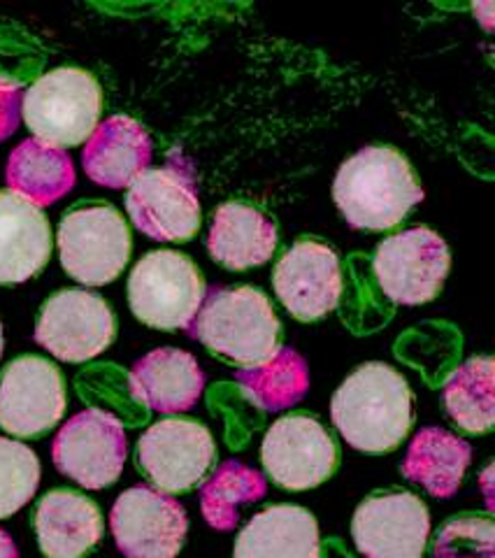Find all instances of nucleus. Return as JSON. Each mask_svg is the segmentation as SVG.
Instances as JSON below:
<instances>
[{"mask_svg": "<svg viewBox=\"0 0 495 558\" xmlns=\"http://www.w3.org/2000/svg\"><path fill=\"white\" fill-rule=\"evenodd\" d=\"M110 526L123 556L174 558L182 551L189 519L182 502L140 484L117 498Z\"/></svg>", "mask_w": 495, "mask_h": 558, "instance_id": "12", "label": "nucleus"}, {"mask_svg": "<svg viewBox=\"0 0 495 558\" xmlns=\"http://www.w3.org/2000/svg\"><path fill=\"white\" fill-rule=\"evenodd\" d=\"M275 291L295 319L316 322L338 305L342 293L340 258L322 242L303 240L281 256Z\"/></svg>", "mask_w": 495, "mask_h": 558, "instance_id": "16", "label": "nucleus"}, {"mask_svg": "<svg viewBox=\"0 0 495 558\" xmlns=\"http://www.w3.org/2000/svg\"><path fill=\"white\" fill-rule=\"evenodd\" d=\"M186 330L215 354L250 368L275 356L281 326L263 291L215 287L205 293L196 319Z\"/></svg>", "mask_w": 495, "mask_h": 558, "instance_id": "3", "label": "nucleus"}, {"mask_svg": "<svg viewBox=\"0 0 495 558\" xmlns=\"http://www.w3.org/2000/svg\"><path fill=\"white\" fill-rule=\"evenodd\" d=\"M63 270L88 287L110 284L131 258L129 223L112 205H84L59 226Z\"/></svg>", "mask_w": 495, "mask_h": 558, "instance_id": "6", "label": "nucleus"}, {"mask_svg": "<svg viewBox=\"0 0 495 558\" xmlns=\"http://www.w3.org/2000/svg\"><path fill=\"white\" fill-rule=\"evenodd\" d=\"M428 533V508L408 492L365 498L351 521L353 543L363 558H421Z\"/></svg>", "mask_w": 495, "mask_h": 558, "instance_id": "15", "label": "nucleus"}, {"mask_svg": "<svg viewBox=\"0 0 495 558\" xmlns=\"http://www.w3.org/2000/svg\"><path fill=\"white\" fill-rule=\"evenodd\" d=\"M244 396L265 412L293 408L310 389V371L295 349L279 347L275 356L261 365L236 373Z\"/></svg>", "mask_w": 495, "mask_h": 558, "instance_id": "25", "label": "nucleus"}, {"mask_svg": "<svg viewBox=\"0 0 495 558\" xmlns=\"http://www.w3.org/2000/svg\"><path fill=\"white\" fill-rule=\"evenodd\" d=\"M472 459L470 445L458 435L428 426L421 428L402 461V475L435 498H449L461 486Z\"/></svg>", "mask_w": 495, "mask_h": 558, "instance_id": "23", "label": "nucleus"}, {"mask_svg": "<svg viewBox=\"0 0 495 558\" xmlns=\"http://www.w3.org/2000/svg\"><path fill=\"white\" fill-rule=\"evenodd\" d=\"M40 484V461L22 442L0 438V519L20 512Z\"/></svg>", "mask_w": 495, "mask_h": 558, "instance_id": "28", "label": "nucleus"}, {"mask_svg": "<svg viewBox=\"0 0 495 558\" xmlns=\"http://www.w3.org/2000/svg\"><path fill=\"white\" fill-rule=\"evenodd\" d=\"M212 433L191 418H164L137 442V465L161 494H182L215 465Z\"/></svg>", "mask_w": 495, "mask_h": 558, "instance_id": "10", "label": "nucleus"}, {"mask_svg": "<svg viewBox=\"0 0 495 558\" xmlns=\"http://www.w3.org/2000/svg\"><path fill=\"white\" fill-rule=\"evenodd\" d=\"M447 242L435 231L408 229L384 240L375 254V275L382 291L400 305L433 301L449 272Z\"/></svg>", "mask_w": 495, "mask_h": 558, "instance_id": "11", "label": "nucleus"}, {"mask_svg": "<svg viewBox=\"0 0 495 558\" xmlns=\"http://www.w3.org/2000/svg\"><path fill=\"white\" fill-rule=\"evenodd\" d=\"M22 102H24L22 86L8 77H0V140L10 137L16 131V126H20Z\"/></svg>", "mask_w": 495, "mask_h": 558, "instance_id": "30", "label": "nucleus"}, {"mask_svg": "<svg viewBox=\"0 0 495 558\" xmlns=\"http://www.w3.org/2000/svg\"><path fill=\"white\" fill-rule=\"evenodd\" d=\"M433 558H495V531L488 517L449 519L435 535Z\"/></svg>", "mask_w": 495, "mask_h": 558, "instance_id": "29", "label": "nucleus"}, {"mask_svg": "<svg viewBox=\"0 0 495 558\" xmlns=\"http://www.w3.org/2000/svg\"><path fill=\"white\" fill-rule=\"evenodd\" d=\"M100 86L80 68H59L43 75L24 94L22 114L35 137L55 147L84 143L98 126Z\"/></svg>", "mask_w": 495, "mask_h": 558, "instance_id": "4", "label": "nucleus"}, {"mask_svg": "<svg viewBox=\"0 0 495 558\" xmlns=\"http://www.w3.org/2000/svg\"><path fill=\"white\" fill-rule=\"evenodd\" d=\"M265 488L268 484L258 470L240 461H226L201 486L203 517L212 529L231 531L238 526L242 505L261 500Z\"/></svg>", "mask_w": 495, "mask_h": 558, "instance_id": "26", "label": "nucleus"}, {"mask_svg": "<svg viewBox=\"0 0 495 558\" xmlns=\"http://www.w3.org/2000/svg\"><path fill=\"white\" fill-rule=\"evenodd\" d=\"M205 375L198 361L184 349H154L133 365L131 391L149 410L177 414L198 403Z\"/></svg>", "mask_w": 495, "mask_h": 558, "instance_id": "18", "label": "nucleus"}, {"mask_svg": "<svg viewBox=\"0 0 495 558\" xmlns=\"http://www.w3.org/2000/svg\"><path fill=\"white\" fill-rule=\"evenodd\" d=\"M333 198L351 229H394L423 201L412 166L391 147H365L342 163Z\"/></svg>", "mask_w": 495, "mask_h": 558, "instance_id": "2", "label": "nucleus"}, {"mask_svg": "<svg viewBox=\"0 0 495 558\" xmlns=\"http://www.w3.org/2000/svg\"><path fill=\"white\" fill-rule=\"evenodd\" d=\"M129 442L119 418L92 408L70 416L51 445L59 473L84 488H105L119 480Z\"/></svg>", "mask_w": 495, "mask_h": 558, "instance_id": "8", "label": "nucleus"}, {"mask_svg": "<svg viewBox=\"0 0 495 558\" xmlns=\"http://www.w3.org/2000/svg\"><path fill=\"white\" fill-rule=\"evenodd\" d=\"M117 336V319L98 293L65 289L43 305L35 342L68 363L102 354Z\"/></svg>", "mask_w": 495, "mask_h": 558, "instance_id": "9", "label": "nucleus"}, {"mask_svg": "<svg viewBox=\"0 0 495 558\" xmlns=\"http://www.w3.org/2000/svg\"><path fill=\"white\" fill-rule=\"evenodd\" d=\"M316 519L295 505H273L256 514L233 549V558H319Z\"/></svg>", "mask_w": 495, "mask_h": 558, "instance_id": "21", "label": "nucleus"}, {"mask_svg": "<svg viewBox=\"0 0 495 558\" xmlns=\"http://www.w3.org/2000/svg\"><path fill=\"white\" fill-rule=\"evenodd\" d=\"M0 558H20V551H16L12 537L5 531H0Z\"/></svg>", "mask_w": 495, "mask_h": 558, "instance_id": "31", "label": "nucleus"}, {"mask_svg": "<svg viewBox=\"0 0 495 558\" xmlns=\"http://www.w3.org/2000/svg\"><path fill=\"white\" fill-rule=\"evenodd\" d=\"M205 293V279L196 264L189 256L168 250L140 258L129 279L133 314L158 330L189 328Z\"/></svg>", "mask_w": 495, "mask_h": 558, "instance_id": "5", "label": "nucleus"}, {"mask_svg": "<svg viewBox=\"0 0 495 558\" xmlns=\"http://www.w3.org/2000/svg\"><path fill=\"white\" fill-rule=\"evenodd\" d=\"M35 533L47 558H84L102 537V514L94 500L57 488L35 510Z\"/></svg>", "mask_w": 495, "mask_h": 558, "instance_id": "19", "label": "nucleus"}, {"mask_svg": "<svg viewBox=\"0 0 495 558\" xmlns=\"http://www.w3.org/2000/svg\"><path fill=\"white\" fill-rule=\"evenodd\" d=\"M495 365L491 356H474L458 368L445 387V405L468 433H488L495 418Z\"/></svg>", "mask_w": 495, "mask_h": 558, "instance_id": "27", "label": "nucleus"}, {"mask_svg": "<svg viewBox=\"0 0 495 558\" xmlns=\"http://www.w3.org/2000/svg\"><path fill=\"white\" fill-rule=\"evenodd\" d=\"M51 254V231L38 205L0 191V284L38 275Z\"/></svg>", "mask_w": 495, "mask_h": 558, "instance_id": "17", "label": "nucleus"}, {"mask_svg": "<svg viewBox=\"0 0 495 558\" xmlns=\"http://www.w3.org/2000/svg\"><path fill=\"white\" fill-rule=\"evenodd\" d=\"M330 416L353 449L365 453L394 451L414 422L410 384L391 365L365 363L335 391Z\"/></svg>", "mask_w": 495, "mask_h": 558, "instance_id": "1", "label": "nucleus"}, {"mask_svg": "<svg viewBox=\"0 0 495 558\" xmlns=\"http://www.w3.org/2000/svg\"><path fill=\"white\" fill-rule=\"evenodd\" d=\"M126 209L145 235L177 242L196 235L201 201L193 170L184 159H170L164 168H147L129 184Z\"/></svg>", "mask_w": 495, "mask_h": 558, "instance_id": "7", "label": "nucleus"}, {"mask_svg": "<svg viewBox=\"0 0 495 558\" xmlns=\"http://www.w3.org/2000/svg\"><path fill=\"white\" fill-rule=\"evenodd\" d=\"M277 247V229L270 217L242 203L221 205L207 235L212 258L228 270L263 266Z\"/></svg>", "mask_w": 495, "mask_h": 558, "instance_id": "22", "label": "nucleus"}, {"mask_svg": "<svg viewBox=\"0 0 495 558\" xmlns=\"http://www.w3.org/2000/svg\"><path fill=\"white\" fill-rule=\"evenodd\" d=\"M65 412V381L55 363L20 356L0 373V428L35 438L55 428Z\"/></svg>", "mask_w": 495, "mask_h": 558, "instance_id": "13", "label": "nucleus"}, {"mask_svg": "<svg viewBox=\"0 0 495 558\" xmlns=\"http://www.w3.org/2000/svg\"><path fill=\"white\" fill-rule=\"evenodd\" d=\"M0 356H3V326H0Z\"/></svg>", "mask_w": 495, "mask_h": 558, "instance_id": "32", "label": "nucleus"}, {"mask_svg": "<svg viewBox=\"0 0 495 558\" xmlns=\"http://www.w3.org/2000/svg\"><path fill=\"white\" fill-rule=\"evenodd\" d=\"M84 170L100 186L123 189L152 161V140L131 117H110L88 137Z\"/></svg>", "mask_w": 495, "mask_h": 558, "instance_id": "20", "label": "nucleus"}, {"mask_svg": "<svg viewBox=\"0 0 495 558\" xmlns=\"http://www.w3.org/2000/svg\"><path fill=\"white\" fill-rule=\"evenodd\" d=\"M75 184V168L70 156L38 137L24 143L10 154L8 186L12 194L33 205H51L65 196Z\"/></svg>", "mask_w": 495, "mask_h": 558, "instance_id": "24", "label": "nucleus"}, {"mask_svg": "<svg viewBox=\"0 0 495 558\" xmlns=\"http://www.w3.org/2000/svg\"><path fill=\"white\" fill-rule=\"evenodd\" d=\"M261 459L268 477L291 492L324 484L338 468V447L310 414L279 418L265 433Z\"/></svg>", "mask_w": 495, "mask_h": 558, "instance_id": "14", "label": "nucleus"}]
</instances>
